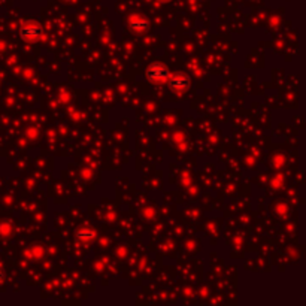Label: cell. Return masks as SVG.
I'll use <instances>...</instances> for the list:
<instances>
[{
    "label": "cell",
    "instance_id": "6da1fadb",
    "mask_svg": "<svg viewBox=\"0 0 306 306\" xmlns=\"http://www.w3.org/2000/svg\"><path fill=\"white\" fill-rule=\"evenodd\" d=\"M145 78L151 84H163V82L169 81L170 72H169L166 64H163V63H152V64L148 66V69L145 72Z\"/></svg>",
    "mask_w": 306,
    "mask_h": 306
},
{
    "label": "cell",
    "instance_id": "7a4b0ae2",
    "mask_svg": "<svg viewBox=\"0 0 306 306\" xmlns=\"http://www.w3.org/2000/svg\"><path fill=\"white\" fill-rule=\"evenodd\" d=\"M192 86V81H190V76L184 72H176V74H172L169 81H168V87L175 92V93H184L190 88Z\"/></svg>",
    "mask_w": 306,
    "mask_h": 306
},
{
    "label": "cell",
    "instance_id": "3957f363",
    "mask_svg": "<svg viewBox=\"0 0 306 306\" xmlns=\"http://www.w3.org/2000/svg\"><path fill=\"white\" fill-rule=\"evenodd\" d=\"M150 20L140 14H133L130 18H128V30H132V33L134 34H142L145 32L150 30Z\"/></svg>",
    "mask_w": 306,
    "mask_h": 306
},
{
    "label": "cell",
    "instance_id": "277c9868",
    "mask_svg": "<svg viewBox=\"0 0 306 306\" xmlns=\"http://www.w3.org/2000/svg\"><path fill=\"white\" fill-rule=\"evenodd\" d=\"M42 33H44L42 27L34 21H28L21 27V38L26 40H38L42 36Z\"/></svg>",
    "mask_w": 306,
    "mask_h": 306
},
{
    "label": "cell",
    "instance_id": "5b68a950",
    "mask_svg": "<svg viewBox=\"0 0 306 306\" xmlns=\"http://www.w3.org/2000/svg\"><path fill=\"white\" fill-rule=\"evenodd\" d=\"M94 238H96V230L88 227V226H86V227H82V228H80L76 232V239L81 240V242H90Z\"/></svg>",
    "mask_w": 306,
    "mask_h": 306
},
{
    "label": "cell",
    "instance_id": "8992f818",
    "mask_svg": "<svg viewBox=\"0 0 306 306\" xmlns=\"http://www.w3.org/2000/svg\"><path fill=\"white\" fill-rule=\"evenodd\" d=\"M158 2H162V3H166V2H169V0H158Z\"/></svg>",
    "mask_w": 306,
    "mask_h": 306
},
{
    "label": "cell",
    "instance_id": "52a82bcc",
    "mask_svg": "<svg viewBox=\"0 0 306 306\" xmlns=\"http://www.w3.org/2000/svg\"><path fill=\"white\" fill-rule=\"evenodd\" d=\"M0 278H2V274H0Z\"/></svg>",
    "mask_w": 306,
    "mask_h": 306
}]
</instances>
